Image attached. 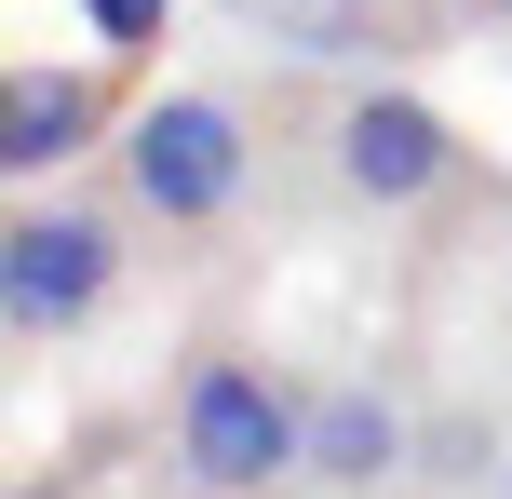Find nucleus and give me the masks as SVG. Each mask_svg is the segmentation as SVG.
Returning <instances> with one entry per match:
<instances>
[{"label": "nucleus", "mask_w": 512, "mask_h": 499, "mask_svg": "<svg viewBox=\"0 0 512 499\" xmlns=\"http://www.w3.org/2000/svg\"><path fill=\"white\" fill-rule=\"evenodd\" d=\"M162 459L189 499H297L310 486V392L270 378L243 338H189L162 392Z\"/></svg>", "instance_id": "1"}, {"label": "nucleus", "mask_w": 512, "mask_h": 499, "mask_svg": "<svg viewBox=\"0 0 512 499\" xmlns=\"http://www.w3.org/2000/svg\"><path fill=\"white\" fill-rule=\"evenodd\" d=\"M108 162H122V216L135 230H216L243 203V176H256V135H243L230 95H149L108 135Z\"/></svg>", "instance_id": "2"}, {"label": "nucleus", "mask_w": 512, "mask_h": 499, "mask_svg": "<svg viewBox=\"0 0 512 499\" xmlns=\"http://www.w3.org/2000/svg\"><path fill=\"white\" fill-rule=\"evenodd\" d=\"M108 284H122V216L14 189V216H0V338H14V351L81 338V324L108 311Z\"/></svg>", "instance_id": "3"}, {"label": "nucleus", "mask_w": 512, "mask_h": 499, "mask_svg": "<svg viewBox=\"0 0 512 499\" xmlns=\"http://www.w3.org/2000/svg\"><path fill=\"white\" fill-rule=\"evenodd\" d=\"M324 176H337V203L405 216V203H432V189H459L472 149H459V122H445V108L351 81V95H324Z\"/></svg>", "instance_id": "4"}, {"label": "nucleus", "mask_w": 512, "mask_h": 499, "mask_svg": "<svg viewBox=\"0 0 512 499\" xmlns=\"http://www.w3.org/2000/svg\"><path fill=\"white\" fill-rule=\"evenodd\" d=\"M122 122H135V108H122L108 68H14V81H0V176L41 189V176H68L81 149H108Z\"/></svg>", "instance_id": "5"}, {"label": "nucleus", "mask_w": 512, "mask_h": 499, "mask_svg": "<svg viewBox=\"0 0 512 499\" xmlns=\"http://www.w3.org/2000/svg\"><path fill=\"white\" fill-rule=\"evenodd\" d=\"M418 473V405L391 378H310V486L324 499H391Z\"/></svg>", "instance_id": "6"}, {"label": "nucleus", "mask_w": 512, "mask_h": 499, "mask_svg": "<svg viewBox=\"0 0 512 499\" xmlns=\"http://www.w3.org/2000/svg\"><path fill=\"white\" fill-rule=\"evenodd\" d=\"M270 14V41H297V54H391V41H418L391 0H256Z\"/></svg>", "instance_id": "7"}, {"label": "nucleus", "mask_w": 512, "mask_h": 499, "mask_svg": "<svg viewBox=\"0 0 512 499\" xmlns=\"http://www.w3.org/2000/svg\"><path fill=\"white\" fill-rule=\"evenodd\" d=\"M81 14H95L108 54H149V41H162V0H81Z\"/></svg>", "instance_id": "8"}, {"label": "nucleus", "mask_w": 512, "mask_h": 499, "mask_svg": "<svg viewBox=\"0 0 512 499\" xmlns=\"http://www.w3.org/2000/svg\"><path fill=\"white\" fill-rule=\"evenodd\" d=\"M445 14H459V27H512V0H445Z\"/></svg>", "instance_id": "9"}, {"label": "nucleus", "mask_w": 512, "mask_h": 499, "mask_svg": "<svg viewBox=\"0 0 512 499\" xmlns=\"http://www.w3.org/2000/svg\"><path fill=\"white\" fill-rule=\"evenodd\" d=\"M499 499H512V473H499Z\"/></svg>", "instance_id": "10"}]
</instances>
